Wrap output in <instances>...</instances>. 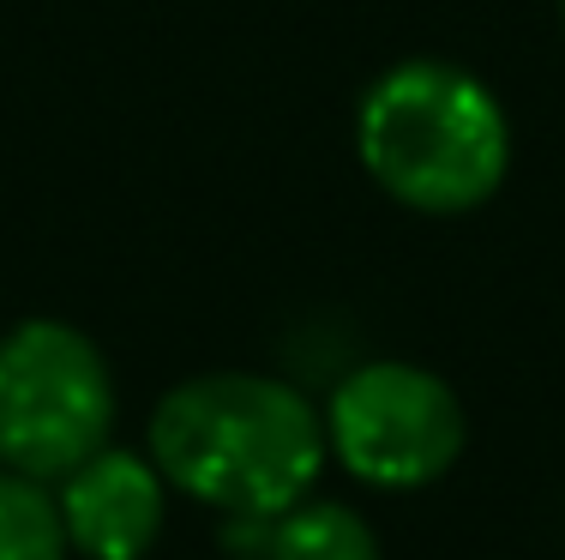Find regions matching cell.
<instances>
[{
  "mask_svg": "<svg viewBox=\"0 0 565 560\" xmlns=\"http://www.w3.org/2000/svg\"><path fill=\"white\" fill-rule=\"evenodd\" d=\"M559 24H565V0H559Z\"/></svg>",
  "mask_w": 565,
  "mask_h": 560,
  "instance_id": "ba28073f",
  "label": "cell"
},
{
  "mask_svg": "<svg viewBox=\"0 0 565 560\" xmlns=\"http://www.w3.org/2000/svg\"><path fill=\"white\" fill-rule=\"evenodd\" d=\"M66 518L49 483L0 464V560H66Z\"/></svg>",
  "mask_w": 565,
  "mask_h": 560,
  "instance_id": "52a82bcc",
  "label": "cell"
},
{
  "mask_svg": "<svg viewBox=\"0 0 565 560\" xmlns=\"http://www.w3.org/2000/svg\"><path fill=\"white\" fill-rule=\"evenodd\" d=\"M265 560H380V537L355 506L307 495L289 513H277Z\"/></svg>",
  "mask_w": 565,
  "mask_h": 560,
  "instance_id": "8992f818",
  "label": "cell"
},
{
  "mask_svg": "<svg viewBox=\"0 0 565 560\" xmlns=\"http://www.w3.org/2000/svg\"><path fill=\"white\" fill-rule=\"evenodd\" d=\"M61 518L66 542L85 560H145L169 518V476L151 452L103 446L78 471L61 476Z\"/></svg>",
  "mask_w": 565,
  "mask_h": 560,
  "instance_id": "5b68a950",
  "label": "cell"
},
{
  "mask_svg": "<svg viewBox=\"0 0 565 560\" xmlns=\"http://www.w3.org/2000/svg\"><path fill=\"white\" fill-rule=\"evenodd\" d=\"M355 157L397 205L463 218L500 193L511 169V121L469 66L397 61L361 91Z\"/></svg>",
  "mask_w": 565,
  "mask_h": 560,
  "instance_id": "7a4b0ae2",
  "label": "cell"
},
{
  "mask_svg": "<svg viewBox=\"0 0 565 560\" xmlns=\"http://www.w3.org/2000/svg\"><path fill=\"white\" fill-rule=\"evenodd\" d=\"M115 434V373L90 331L66 319H19L0 331V464L36 483L103 452Z\"/></svg>",
  "mask_w": 565,
  "mask_h": 560,
  "instance_id": "3957f363",
  "label": "cell"
},
{
  "mask_svg": "<svg viewBox=\"0 0 565 560\" xmlns=\"http://www.w3.org/2000/svg\"><path fill=\"white\" fill-rule=\"evenodd\" d=\"M463 398L422 362L380 356L331 385L326 446L355 483L380 495H409V488L439 483L463 458Z\"/></svg>",
  "mask_w": 565,
  "mask_h": 560,
  "instance_id": "277c9868",
  "label": "cell"
},
{
  "mask_svg": "<svg viewBox=\"0 0 565 560\" xmlns=\"http://www.w3.org/2000/svg\"><path fill=\"white\" fill-rule=\"evenodd\" d=\"M145 452L169 488L211 513H289L326 471V410L277 373H193L151 410Z\"/></svg>",
  "mask_w": 565,
  "mask_h": 560,
  "instance_id": "6da1fadb",
  "label": "cell"
}]
</instances>
